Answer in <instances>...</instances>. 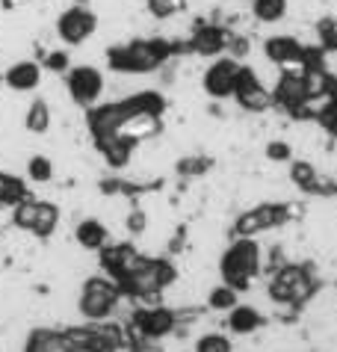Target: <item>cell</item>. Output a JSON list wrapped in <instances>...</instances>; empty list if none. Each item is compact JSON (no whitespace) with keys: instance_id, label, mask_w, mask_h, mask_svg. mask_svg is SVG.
<instances>
[{"instance_id":"14","label":"cell","mask_w":337,"mask_h":352,"mask_svg":"<svg viewBox=\"0 0 337 352\" xmlns=\"http://www.w3.org/2000/svg\"><path fill=\"white\" fill-rule=\"evenodd\" d=\"M136 145H140V140H136V136H131L127 131L110 133V136H98V140H95L98 154H101L104 163L110 166V169H124V166L133 160Z\"/></svg>"},{"instance_id":"10","label":"cell","mask_w":337,"mask_h":352,"mask_svg":"<svg viewBox=\"0 0 337 352\" xmlns=\"http://www.w3.org/2000/svg\"><path fill=\"white\" fill-rule=\"evenodd\" d=\"M243 65L231 60V56H222V60H213L204 68L202 74V89L213 98V101H225V98H234L237 80H240Z\"/></svg>"},{"instance_id":"36","label":"cell","mask_w":337,"mask_h":352,"mask_svg":"<svg viewBox=\"0 0 337 352\" xmlns=\"http://www.w3.org/2000/svg\"><path fill=\"white\" fill-rule=\"evenodd\" d=\"M331 54H334V56H337V51H331Z\"/></svg>"},{"instance_id":"17","label":"cell","mask_w":337,"mask_h":352,"mask_svg":"<svg viewBox=\"0 0 337 352\" xmlns=\"http://www.w3.org/2000/svg\"><path fill=\"white\" fill-rule=\"evenodd\" d=\"M225 326H228L231 335L249 338V335H257V331L266 326V320H263V314L254 305H234L231 311H228Z\"/></svg>"},{"instance_id":"35","label":"cell","mask_w":337,"mask_h":352,"mask_svg":"<svg viewBox=\"0 0 337 352\" xmlns=\"http://www.w3.org/2000/svg\"><path fill=\"white\" fill-rule=\"evenodd\" d=\"M0 83H3V74H0Z\"/></svg>"},{"instance_id":"28","label":"cell","mask_w":337,"mask_h":352,"mask_svg":"<svg viewBox=\"0 0 337 352\" xmlns=\"http://www.w3.org/2000/svg\"><path fill=\"white\" fill-rule=\"evenodd\" d=\"M207 169H210V157H198V154H190L177 163V175H184V178H202Z\"/></svg>"},{"instance_id":"7","label":"cell","mask_w":337,"mask_h":352,"mask_svg":"<svg viewBox=\"0 0 337 352\" xmlns=\"http://www.w3.org/2000/svg\"><path fill=\"white\" fill-rule=\"evenodd\" d=\"M65 89H68V98L83 107V110H89V107H95L98 101H101L104 95V74L101 68L95 65H72L65 74Z\"/></svg>"},{"instance_id":"2","label":"cell","mask_w":337,"mask_h":352,"mask_svg":"<svg viewBox=\"0 0 337 352\" xmlns=\"http://www.w3.org/2000/svg\"><path fill=\"white\" fill-rule=\"evenodd\" d=\"M263 272V249L257 237H234V243L219 258V276L237 293L252 290L254 278Z\"/></svg>"},{"instance_id":"12","label":"cell","mask_w":337,"mask_h":352,"mask_svg":"<svg viewBox=\"0 0 337 352\" xmlns=\"http://www.w3.org/2000/svg\"><path fill=\"white\" fill-rule=\"evenodd\" d=\"M263 56L266 63H272L279 72H287V68H302L305 60V45L296 36H266L263 42Z\"/></svg>"},{"instance_id":"21","label":"cell","mask_w":337,"mask_h":352,"mask_svg":"<svg viewBox=\"0 0 337 352\" xmlns=\"http://www.w3.org/2000/svg\"><path fill=\"white\" fill-rule=\"evenodd\" d=\"M51 122H54V113H51V107H47V101L45 98H36L24 113V131L42 136V133L51 131Z\"/></svg>"},{"instance_id":"26","label":"cell","mask_w":337,"mask_h":352,"mask_svg":"<svg viewBox=\"0 0 337 352\" xmlns=\"http://www.w3.org/2000/svg\"><path fill=\"white\" fill-rule=\"evenodd\" d=\"M148 12H151V18H157V21H168V18L181 15L186 0H145Z\"/></svg>"},{"instance_id":"29","label":"cell","mask_w":337,"mask_h":352,"mask_svg":"<svg viewBox=\"0 0 337 352\" xmlns=\"http://www.w3.org/2000/svg\"><path fill=\"white\" fill-rule=\"evenodd\" d=\"M42 68L51 74H68V68H72V56L68 51H47L45 60H42Z\"/></svg>"},{"instance_id":"24","label":"cell","mask_w":337,"mask_h":352,"mask_svg":"<svg viewBox=\"0 0 337 352\" xmlns=\"http://www.w3.org/2000/svg\"><path fill=\"white\" fill-rule=\"evenodd\" d=\"M234 305H240V293H237L234 287H228L225 281H222V285H216L210 293H207V308H210V311L228 314Z\"/></svg>"},{"instance_id":"33","label":"cell","mask_w":337,"mask_h":352,"mask_svg":"<svg viewBox=\"0 0 337 352\" xmlns=\"http://www.w3.org/2000/svg\"><path fill=\"white\" fill-rule=\"evenodd\" d=\"M72 3H77V6H89V0H72Z\"/></svg>"},{"instance_id":"8","label":"cell","mask_w":337,"mask_h":352,"mask_svg":"<svg viewBox=\"0 0 337 352\" xmlns=\"http://www.w3.org/2000/svg\"><path fill=\"white\" fill-rule=\"evenodd\" d=\"M95 33H98V15L89 6L72 3L56 18V36H59V42L68 45V47H77V45L89 42Z\"/></svg>"},{"instance_id":"3","label":"cell","mask_w":337,"mask_h":352,"mask_svg":"<svg viewBox=\"0 0 337 352\" xmlns=\"http://www.w3.org/2000/svg\"><path fill=\"white\" fill-rule=\"evenodd\" d=\"M122 299H124V293L116 278L89 276L80 285V293H77V311L89 322H104L118 311V302Z\"/></svg>"},{"instance_id":"11","label":"cell","mask_w":337,"mask_h":352,"mask_svg":"<svg viewBox=\"0 0 337 352\" xmlns=\"http://www.w3.org/2000/svg\"><path fill=\"white\" fill-rule=\"evenodd\" d=\"M127 124H131V113H127L124 101L95 104L86 110V128L92 133V140H98V136H110V133H122Z\"/></svg>"},{"instance_id":"16","label":"cell","mask_w":337,"mask_h":352,"mask_svg":"<svg viewBox=\"0 0 337 352\" xmlns=\"http://www.w3.org/2000/svg\"><path fill=\"white\" fill-rule=\"evenodd\" d=\"M42 72L45 68L36 60H18L3 72V83L12 92H36L39 83H42Z\"/></svg>"},{"instance_id":"5","label":"cell","mask_w":337,"mask_h":352,"mask_svg":"<svg viewBox=\"0 0 337 352\" xmlns=\"http://www.w3.org/2000/svg\"><path fill=\"white\" fill-rule=\"evenodd\" d=\"M12 222H15V228L33 234V237L47 240L59 228V208L54 201L33 199V195H30V199H24L12 210Z\"/></svg>"},{"instance_id":"19","label":"cell","mask_w":337,"mask_h":352,"mask_svg":"<svg viewBox=\"0 0 337 352\" xmlns=\"http://www.w3.org/2000/svg\"><path fill=\"white\" fill-rule=\"evenodd\" d=\"M74 240L86 252H101L110 243V231H107V225L101 219H80L74 228Z\"/></svg>"},{"instance_id":"1","label":"cell","mask_w":337,"mask_h":352,"mask_svg":"<svg viewBox=\"0 0 337 352\" xmlns=\"http://www.w3.org/2000/svg\"><path fill=\"white\" fill-rule=\"evenodd\" d=\"M177 56L175 42L168 38H131L107 51V68L116 74H151Z\"/></svg>"},{"instance_id":"27","label":"cell","mask_w":337,"mask_h":352,"mask_svg":"<svg viewBox=\"0 0 337 352\" xmlns=\"http://www.w3.org/2000/svg\"><path fill=\"white\" fill-rule=\"evenodd\" d=\"M195 352H234V344L222 331H207L195 340Z\"/></svg>"},{"instance_id":"32","label":"cell","mask_w":337,"mask_h":352,"mask_svg":"<svg viewBox=\"0 0 337 352\" xmlns=\"http://www.w3.org/2000/svg\"><path fill=\"white\" fill-rule=\"evenodd\" d=\"M127 231L131 234H142L145 231V213L142 210H133L131 217H127Z\"/></svg>"},{"instance_id":"13","label":"cell","mask_w":337,"mask_h":352,"mask_svg":"<svg viewBox=\"0 0 337 352\" xmlns=\"http://www.w3.org/2000/svg\"><path fill=\"white\" fill-rule=\"evenodd\" d=\"M98 261H101L104 276H110L116 281H122L127 272H131L136 263L142 261V255L136 252L133 243H107V246L98 252Z\"/></svg>"},{"instance_id":"6","label":"cell","mask_w":337,"mask_h":352,"mask_svg":"<svg viewBox=\"0 0 337 352\" xmlns=\"http://www.w3.org/2000/svg\"><path fill=\"white\" fill-rule=\"evenodd\" d=\"M177 329V311L166 305H140L131 314V340H163Z\"/></svg>"},{"instance_id":"20","label":"cell","mask_w":337,"mask_h":352,"mask_svg":"<svg viewBox=\"0 0 337 352\" xmlns=\"http://www.w3.org/2000/svg\"><path fill=\"white\" fill-rule=\"evenodd\" d=\"M24 199H30L27 178H21V175H15V172H3V169H0V208L15 210Z\"/></svg>"},{"instance_id":"4","label":"cell","mask_w":337,"mask_h":352,"mask_svg":"<svg viewBox=\"0 0 337 352\" xmlns=\"http://www.w3.org/2000/svg\"><path fill=\"white\" fill-rule=\"evenodd\" d=\"M266 293L279 308H299L302 302H308L316 293V278L302 263H287V267L270 276Z\"/></svg>"},{"instance_id":"18","label":"cell","mask_w":337,"mask_h":352,"mask_svg":"<svg viewBox=\"0 0 337 352\" xmlns=\"http://www.w3.org/2000/svg\"><path fill=\"white\" fill-rule=\"evenodd\" d=\"M24 352H74L65 331L56 329H33L24 338Z\"/></svg>"},{"instance_id":"22","label":"cell","mask_w":337,"mask_h":352,"mask_svg":"<svg viewBox=\"0 0 337 352\" xmlns=\"http://www.w3.org/2000/svg\"><path fill=\"white\" fill-rule=\"evenodd\" d=\"M290 12V0H252V18L261 24H279Z\"/></svg>"},{"instance_id":"30","label":"cell","mask_w":337,"mask_h":352,"mask_svg":"<svg viewBox=\"0 0 337 352\" xmlns=\"http://www.w3.org/2000/svg\"><path fill=\"white\" fill-rule=\"evenodd\" d=\"M266 160H270V163H290L293 160V145L287 140L266 142Z\"/></svg>"},{"instance_id":"15","label":"cell","mask_w":337,"mask_h":352,"mask_svg":"<svg viewBox=\"0 0 337 352\" xmlns=\"http://www.w3.org/2000/svg\"><path fill=\"white\" fill-rule=\"evenodd\" d=\"M231 42V30L222 24H198L190 36V54L198 56H222Z\"/></svg>"},{"instance_id":"25","label":"cell","mask_w":337,"mask_h":352,"mask_svg":"<svg viewBox=\"0 0 337 352\" xmlns=\"http://www.w3.org/2000/svg\"><path fill=\"white\" fill-rule=\"evenodd\" d=\"M51 178H54V163H51V157H45V154H33V157L27 160V181L47 184Z\"/></svg>"},{"instance_id":"23","label":"cell","mask_w":337,"mask_h":352,"mask_svg":"<svg viewBox=\"0 0 337 352\" xmlns=\"http://www.w3.org/2000/svg\"><path fill=\"white\" fill-rule=\"evenodd\" d=\"M290 184L296 190H302L305 195H311L314 187H316V181H320V169L311 163V160H290Z\"/></svg>"},{"instance_id":"9","label":"cell","mask_w":337,"mask_h":352,"mask_svg":"<svg viewBox=\"0 0 337 352\" xmlns=\"http://www.w3.org/2000/svg\"><path fill=\"white\" fill-rule=\"evenodd\" d=\"M234 101L240 104V110L246 113H254V116H263L272 110V92L266 89V83L261 80V74L254 68L243 65L240 72V80H237V89H234Z\"/></svg>"},{"instance_id":"31","label":"cell","mask_w":337,"mask_h":352,"mask_svg":"<svg viewBox=\"0 0 337 352\" xmlns=\"http://www.w3.org/2000/svg\"><path fill=\"white\" fill-rule=\"evenodd\" d=\"M127 352H166L163 349V344L160 340H131V344H127Z\"/></svg>"},{"instance_id":"34","label":"cell","mask_w":337,"mask_h":352,"mask_svg":"<svg viewBox=\"0 0 337 352\" xmlns=\"http://www.w3.org/2000/svg\"><path fill=\"white\" fill-rule=\"evenodd\" d=\"M334 199H337V187H334Z\"/></svg>"}]
</instances>
